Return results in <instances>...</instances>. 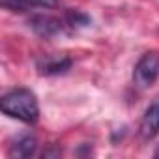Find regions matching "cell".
I'll return each mask as SVG.
<instances>
[{
    "instance_id": "cell-1",
    "label": "cell",
    "mask_w": 159,
    "mask_h": 159,
    "mask_svg": "<svg viewBox=\"0 0 159 159\" xmlns=\"http://www.w3.org/2000/svg\"><path fill=\"white\" fill-rule=\"evenodd\" d=\"M0 109H2L4 114L15 120H21L25 124H36L39 118L38 99L34 92H30L28 88H15L4 94L2 99H0Z\"/></svg>"
},
{
    "instance_id": "cell-2",
    "label": "cell",
    "mask_w": 159,
    "mask_h": 159,
    "mask_svg": "<svg viewBox=\"0 0 159 159\" xmlns=\"http://www.w3.org/2000/svg\"><path fill=\"white\" fill-rule=\"evenodd\" d=\"M159 77V52L157 51H148L140 56L133 69V81L139 88H148L152 86Z\"/></svg>"
},
{
    "instance_id": "cell-3",
    "label": "cell",
    "mask_w": 159,
    "mask_h": 159,
    "mask_svg": "<svg viewBox=\"0 0 159 159\" xmlns=\"http://www.w3.org/2000/svg\"><path fill=\"white\" fill-rule=\"evenodd\" d=\"M28 26L39 36V38H52L62 34L67 26L64 17H54V15H47V13H34L28 17Z\"/></svg>"
},
{
    "instance_id": "cell-4",
    "label": "cell",
    "mask_w": 159,
    "mask_h": 159,
    "mask_svg": "<svg viewBox=\"0 0 159 159\" xmlns=\"http://www.w3.org/2000/svg\"><path fill=\"white\" fill-rule=\"evenodd\" d=\"M139 135L144 140H152L159 135V99L150 103V107L144 111L139 125Z\"/></svg>"
},
{
    "instance_id": "cell-5",
    "label": "cell",
    "mask_w": 159,
    "mask_h": 159,
    "mask_svg": "<svg viewBox=\"0 0 159 159\" xmlns=\"http://www.w3.org/2000/svg\"><path fill=\"white\" fill-rule=\"evenodd\" d=\"M4 10L10 11H30L32 8H45V10H52V8H60L62 0H0Z\"/></svg>"
},
{
    "instance_id": "cell-6",
    "label": "cell",
    "mask_w": 159,
    "mask_h": 159,
    "mask_svg": "<svg viewBox=\"0 0 159 159\" xmlns=\"http://www.w3.org/2000/svg\"><path fill=\"white\" fill-rule=\"evenodd\" d=\"M69 56H45L38 60V69L41 75H62L71 67Z\"/></svg>"
},
{
    "instance_id": "cell-7",
    "label": "cell",
    "mask_w": 159,
    "mask_h": 159,
    "mask_svg": "<svg viewBox=\"0 0 159 159\" xmlns=\"http://www.w3.org/2000/svg\"><path fill=\"white\" fill-rule=\"evenodd\" d=\"M36 137L30 135V133H25V135H19L13 142V148H11V153L17 155V157H30L36 153Z\"/></svg>"
},
{
    "instance_id": "cell-8",
    "label": "cell",
    "mask_w": 159,
    "mask_h": 159,
    "mask_svg": "<svg viewBox=\"0 0 159 159\" xmlns=\"http://www.w3.org/2000/svg\"><path fill=\"white\" fill-rule=\"evenodd\" d=\"M64 21H66V26L69 30H77V28H84L90 25V17L86 13H81L77 10H67L64 13Z\"/></svg>"
},
{
    "instance_id": "cell-9",
    "label": "cell",
    "mask_w": 159,
    "mask_h": 159,
    "mask_svg": "<svg viewBox=\"0 0 159 159\" xmlns=\"http://www.w3.org/2000/svg\"><path fill=\"white\" fill-rule=\"evenodd\" d=\"M51 155H60V150H49V152H43V157H51Z\"/></svg>"
}]
</instances>
